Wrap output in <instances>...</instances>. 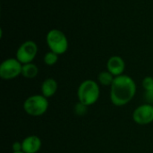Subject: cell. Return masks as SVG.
<instances>
[{"label": "cell", "instance_id": "obj_7", "mask_svg": "<svg viewBox=\"0 0 153 153\" xmlns=\"http://www.w3.org/2000/svg\"><path fill=\"white\" fill-rule=\"evenodd\" d=\"M133 120L140 126H145L152 123L153 105L146 103L136 108L133 112Z\"/></svg>", "mask_w": 153, "mask_h": 153}, {"label": "cell", "instance_id": "obj_1", "mask_svg": "<svg viewBox=\"0 0 153 153\" xmlns=\"http://www.w3.org/2000/svg\"><path fill=\"white\" fill-rule=\"evenodd\" d=\"M136 83L134 80L126 74L115 77L110 86V100L117 107L127 105L135 96Z\"/></svg>", "mask_w": 153, "mask_h": 153}, {"label": "cell", "instance_id": "obj_12", "mask_svg": "<svg viewBox=\"0 0 153 153\" xmlns=\"http://www.w3.org/2000/svg\"><path fill=\"white\" fill-rule=\"evenodd\" d=\"M115 76L108 70L100 72L98 75V82L103 86H111L114 82Z\"/></svg>", "mask_w": 153, "mask_h": 153}, {"label": "cell", "instance_id": "obj_14", "mask_svg": "<svg viewBox=\"0 0 153 153\" xmlns=\"http://www.w3.org/2000/svg\"><path fill=\"white\" fill-rule=\"evenodd\" d=\"M87 106H85L84 104L78 102L75 106H74V113L76 116L78 117H82L84 116L87 113Z\"/></svg>", "mask_w": 153, "mask_h": 153}, {"label": "cell", "instance_id": "obj_5", "mask_svg": "<svg viewBox=\"0 0 153 153\" xmlns=\"http://www.w3.org/2000/svg\"><path fill=\"white\" fill-rule=\"evenodd\" d=\"M22 64L16 58H7L0 65V77L3 80H12L22 74Z\"/></svg>", "mask_w": 153, "mask_h": 153}, {"label": "cell", "instance_id": "obj_2", "mask_svg": "<svg viewBox=\"0 0 153 153\" xmlns=\"http://www.w3.org/2000/svg\"><path fill=\"white\" fill-rule=\"evenodd\" d=\"M100 96V89L99 82L88 79L83 81L78 87L77 97L79 102L89 107L95 104Z\"/></svg>", "mask_w": 153, "mask_h": 153}, {"label": "cell", "instance_id": "obj_18", "mask_svg": "<svg viewBox=\"0 0 153 153\" xmlns=\"http://www.w3.org/2000/svg\"><path fill=\"white\" fill-rule=\"evenodd\" d=\"M12 153H24V152H13Z\"/></svg>", "mask_w": 153, "mask_h": 153}, {"label": "cell", "instance_id": "obj_8", "mask_svg": "<svg viewBox=\"0 0 153 153\" xmlns=\"http://www.w3.org/2000/svg\"><path fill=\"white\" fill-rule=\"evenodd\" d=\"M126 69V63L119 56H113L107 62V70L115 77L122 75Z\"/></svg>", "mask_w": 153, "mask_h": 153}, {"label": "cell", "instance_id": "obj_11", "mask_svg": "<svg viewBox=\"0 0 153 153\" xmlns=\"http://www.w3.org/2000/svg\"><path fill=\"white\" fill-rule=\"evenodd\" d=\"M39 74V68L38 66L33 63L24 64L22 65V75L24 78L27 79H33L35 78Z\"/></svg>", "mask_w": 153, "mask_h": 153}, {"label": "cell", "instance_id": "obj_4", "mask_svg": "<svg viewBox=\"0 0 153 153\" xmlns=\"http://www.w3.org/2000/svg\"><path fill=\"white\" fill-rule=\"evenodd\" d=\"M46 42L50 51L57 54L58 56L65 54L69 46L65 34L57 29H52L47 33Z\"/></svg>", "mask_w": 153, "mask_h": 153}, {"label": "cell", "instance_id": "obj_10", "mask_svg": "<svg viewBox=\"0 0 153 153\" xmlns=\"http://www.w3.org/2000/svg\"><path fill=\"white\" fill-rule=\"evenodd\" d=\"M57 88H58L57 82L54 78H48L41 84L40 87L41 94L48 99L51 98L56 93Z\"/></svg>", "mask_w": 153, "mask_h": 153}, {"label": "cell", "instance_id": "obj_6", "mask_svg": "<svg viewBox=\"0 0 153 153\" xmlns=\"http://www.w3.org/2000/svg\"><path fill=\"white\" fill-rule=\"evenodd\" d=\"M38 54V45L33 40H26L16 50V59L22 65L32 63Z\"/></svg>", "mask_w": 153, "mask_h": 153}, {"label": "cell", "instance_id": "obj_16", "mask_svg": "<svg viewBox=\"0 0 153 153\" xmlns=\"http://www.w3.org/2000/svg\"><path fill=\"white\" fill-rule=\"evenodd\" d=\"M12 150L13 152H22V143L20 142H14L12 145Z\"/></svg>", "mask_w": 153, "mask_h": 153}, {"label": "cell", "instance_id": "obj_9", "mask_svg": "<svg viewBox=\"0 0 153 153\" xmlns=\"http://www.w3.org/2000/svg\"><path fill=\"white\" fill-rule=\"evenodd\" d=\"M41 139L37 135H29L22 142V152L24 153H37L41 148Z\"/></svg>", "mask_w": 153, "mask_h": 153}, {"label": "cell", "instance_id": "obj_15", "mask_svg": "<svg viewBox=\"0 0 153 153\" xmlns=\"http://www.w3.org/2000/svg\"><path fill=\"white\" fill-rule=\"evenodd\" d=\"M143 87L145 90V91H149L153 90V77L152 76H147L143 80Z\"/></svg>", "mask_w": 153, "mask_h": 153}, {"label": "cell", "instance_id": "obj_3", "mask_svg": "<svg viewBox=\"0 0 153 153\" xmlns=\"http://www.w3.org/2000/svg\"><path fill=\"white\" fill-rule=\"evenodd\" d=\"M48 106L49 103L48 98L42 94L31 95L23 102L24 111L31 117H40L44 115L47 112Z\"/></svg>", "mask_w": 153, "mask_h": 153}, {"label": "cell", "instance_id": "obj_13", "mask_svg": "<svg viewBox=\"0 0 153 153\" xmlns=\"http://www.w3.org/2000/svg\"><path fill=\"white\" fill-rule=\"evenodd\" d=\"M57 61H58V55L52 51L47 52L44 56V63L48 66L56 65Z\"/></svg>", "mask_w": 153, "mask_h": 153}, {"label": "cell", "instance_id": "obj_17", "mask_svg": "<svg viewBox=\"0 0 153 153\" xmlns=\"http://www.w3.org/2000/svg\"><path fill=\"white\" fill-rule=\"evenodd\" d=\"M145 100L147 101V103L149 104H153V90L149 91H145Z\"/></svg>", "mask_w": 153, "mask_h": 153}]
</instances>
